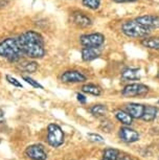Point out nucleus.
I'll use <instances>...</instances> for the list:
<instances>
[{
  "label": "nucleus",
  "mask_w": 159,
  "mask_h": 160,
  "mask_svg": "<svg viewBox=\"0 0 159 160\" xmlns=\"http://www.w3.org/2000/svg\"><path fill=\"white\" fill-rule=\"evenodd\" d=\"M17 39L23 56L32 59H40L45 56V43L41 34L35 31H27Z\"/></svg>",
  "instance_id": "f257e3e1"
},
{
  "label": "nucleus",
  "mask_w": 159,
  "mask_h": 160,
  "mask_svg": "<svg viewBox=\"0 0 159 160\" xmlns=\"http://www.w3.org/2000/svg\"><path fill=\"white\" fill-rule=\"evenodd\" d=\"M0 57L10 62H18L22 59V57H24L17 38H7L0 42Z\"/></svg>",
  "instance_id": "f03ea898"
},
{
  "label": "nucleus",
  "mask_w": 159,
  "mask_h": 160,
  "mask_svg": "<svg viewBox=\"0 0 159 160\" xmlns=\"http://www.w3.org/2000/svg\"><path fill=\"white\" fill-rule=\"evenodd\" d=\"M122 32L129 38H146L150 34V29L145 28L136 20H128L122 24Z\"/></svg>",
  "instance_id": "7ed1b4c3"
},
{
  "label": "nucleus",
  "mask_w": 159,
  "mask_h": 160,
  "mask_svg": "<svg viewBox=\"0 0 159 160\" xmlns=\"http://www.w3.org/2000/svg\"><path fill=\"white\" fill-rule=\"evenodd\" d=\"M64 132L56 123H50L47 128V142L53 148L62 146L64 142Z\"/></svg>",
  "instance_id": "20e7f679"
},
{
  "label": "nucleus",
  "mask_w": 159,
  "mask_h": 160,
  "mask_svg": "<svg viewBox=\"0 0 159 160\" xmlns=\"http://www.w3.org/2000/svg\"><path fill=\"white\" fill-rule=\"evenodd\" d=\"M80 42L84 47L100 48L105 43V36L101 32L83 35L80 37Z\"/></svg>",
  "instance_id": "39448f33"
},
{
  "label": "nucleus",
  "mask_w": 159,
  "mask_h": 160,
  "mask_svg": "<svg viewBox=\"0 0 159 160\" xmlns=\"http://www.w3.org/2000/svg\"><path fill=\"white\" fill-rule=\"evenodd\" d=\"M150 88L147 85L140 83H132L128 84L122 90V94L127 98H132V96H145L149 93Z\"/></svg>",
  "instance_id": "423d86ee"
},
{
  "label": "nucleus",
  "mask_w": 159,
  "mask_h": 160,
  "mask_svg": "<svg viewBox=\"0 0 159 160\" xmlns=\"http://www.w3.org/2000/svg\"><path fill=\"white\" fill-rule=\"evenodd\" d=\"M119 137L122 141L127 143L136 142L139 140V133L130 127L125 126L119 129Z\"/></svg>",
  "instance_id": "0eeeda50"
},
{
  "label": "nucleus",
  "mask_w": 159,
  "mask_h": 160,
  "mask_svg": "<svg viewBox=\"0 0 159 160\" xmlns=\"http://www.w3.org/2000/svg\"><path fill=\"white\" fill-rule=\"evenodd\" d=\"M25 154L28 158L32 160H46L47 158V154L41 144H34L28 147L25 151Z\"/></svg>",
  "instance_id": "6e6552de"
},
{
  "label": "nucleus",
  "mask_w": 159,
  "mask_h": 160,
  "mask_svg": "<svg viewBox=\"0 0 159 160\" xmlns=\"http://www.w3.org/2000/svg\"><path fill=\"white\" fill-rule=\"evenodd\" d=\"M135 20L150 31L153 28H159V16L156 15H143L137 17Z\"/></svg>",
  "instance_id": "1a4fd4ad"
},
{
  "label": "nucleus",
  "mask_w": 159,
  "mask_h": 160,
  "mask_svg": "<svg viewBox=\"0 0 159 160\" xmlns=\"http://www.w3.org/2000/svg\"><path fill=\"white\" fill-rule=\"evenodd\" d=\"M71 20L76 24L77 26L82 28H90L92 25V20L89 16H87L85 13L82 12H74L71 15Z\"/></svg>",
  "instance_id": "9d476101"
},
{
  "label": "nucleus",
  "mask_w": 159,
  "mask_h": 160,
  "mask_svg": "<svg viewBox=\"0 0 159 160\" xmlns=\"http://www.w3.org/2000/svg\"><path fill=\"white\" fill-rule=\"evenodd\" d=\"M61 80L64 83H83L86 81V77L77 70H68L61 75Z\"/></svg>",
  "instance_id": "9b49d317"
},
{
  "label": "nucleus",
  "mask_w": 159,
  "mask_h": 160,
  "mask_svg": "<svg viewBox=\"0 0 159 160\" xmlns=\"http://www.w3.org/2000/svg\"><path fill=\"white\" fill-rule=\"evenodd\" d=\"M126 111L133 117V119H142L143 115V111H145V106L142 104H136V102H130V104L126 106Z\"/></svg>",
  "instance_id": "f8f14e48"
},
{
  "label": "nucleus",
  "mask_w": 159,
  "mask_h": 160,
  "mask_svg": "<svg viewBox=\"0 0 159 160\" xmlns=\"http://www.w3.org/2000/svg\"><path fill=\"white\" fill-rule=\"evenodd\" d=\"M159 117V108L156 106H145V111H143V115L142 117V119L143 122H151L153 120L157 119Z\"/></svg>",
  "instance_id": "ddd939ff"
},
{
  "label": "nucleus",
  "mask_w": 159,
  "mask_h": 160,
  "mask_svg": "<svg viewBox=\"0 0 159 160\" xmlns=\"http://www.w3.org/2000/svg\"><path fill=\"white\" fill-rule=\"evenodd\" d=\"M81 55L84 61L89 62L92 60H95L101 56L100 48H92V47H83L81 50Z\"/></svg>",
  "instance_id": "4468645a"
},
{
  "label": "nucleus",
  "mask_w": 159,
  "mask_h": 160,
  "mask_svg": "<svg viewBox=\"0 0 159 160\" xmlns=\"http://www.w3.org/2000/svg\"><path fill=\"white\" fill-rule=\"evenodd\" d=\"M122 78L124 81H137L140 78V73L138 68H126L122 72Z\"/></svg>",
  "instance_id": "2eb2a0df"
},
{
  "label": "nucleus",
  "mask_w": 159,
  "mask_h": 160,
  "mask_svg": "<svg viewBox=\"0 0 159 160\" xmlns=\"http://www.w3.org/2000/svg\"><path fill=\"white\" fill-rule=\"evenodd\" d=\"M115 118L118 120L119 122H122L125 126H131L133 122V117L129 114L127 111L125 110H117L115 111Z\"/></svg>",
  "instance_id": "dca6fc26"
},
{
  "label": "nucleus",
  "mask_w": 159,
  "mask_h": 160,
  "mask_svg": "<svg viewBox=\"0 0 159 160\" xmlns=\"http://www.w3.org/2000/svg\"><path fill=\"white\" fill-rule=\"evenodd\" d=\"M142 45L150 49H159V38L158 37H146L142 40Z\"/></svg>",
  "instance_id": "f3484780"
},
{
  "label": "nucleus",
  "mask_w": 159,
  "mask_h": 160,
  "mask_svg": "<svg viewBox=\"0 0 159 160\" xmlns=\"http://www.w3.org/2000/svg\"><path fill=\"white\" fill-rule=\"evenodd\" d=\"M90 112L95 117H105L108 113V108L105 105L102 104L93 105L90 108Z\"/></svg>",
  "instance_id": "a211bd4d"
},
{
  "label": "nucleus",
  "mask_w": 159,
  "mask_h": 160,
  "mask_svg": "<svg viewBox=\"0 0 159 160\" xmlns=\"http://www.w3.org/2000/svg\"><path fill=\"white\" fill-rule=\"evenodd\" d=\"M82 91L84 93H88V94L98 96L102 94V88L100 86H97L94 84H86V85L82 86Z\"/></svg>",
  "instance_id": "6ab92c4d"
},
{
  "label": "nucleus",
  "mask_w": 159,
  "mask_h": 160,
  "mask_svg": "<svg viewBox=\"0 0 159 160\" xmlns=\"http://www.w3.org/2000/svg\"><path fill=\"white\" fill-rule=\"evenodd\" d=\"M121 159V153L118 150L112 149H106L104 151V155H103V160H119Z\"/></svg>",
  "instance_id": "aec40b11"
},
{
  "label": "nucleus",
  "mask_w": 159,
  "mask_h": 160,
  "mask_svg": "<svg viewBox=\"0 0 159 160\" xmlns=\"http://www.w3.org/2000/svg\"><path fill=\"white\" fill-rule=\"evenodd\" d=\"M21 69L26 72H28V73H32V72H35L38 69V64L34 61L24 62L22 65H21Z\"/></svg>",
  "instance_id": "412c9836"
},
{
  "label": "nucleus",
  "mask_w": 159,
  "mask_h": 160,
  "mask_svg": "<svg viewBox=\"0 0 159 160\" xmlns=\"http://www.w3.org/2000/svg\"><path fill=\"white\" fill-rule=\"evenodd\" d=\"M82 3L90 10H97L101 5V0H82Z\"/></svg>",
  "instance_id": "4be33fe9"
},
{
  "label": "nucleus",
  "mask_w": 159,
  "mask_h": 160,
  "mask_svg": "<svg viewBox=\"0 0 159 160\" xmlns=\"http://www.w3.org/2000/svg\"><path fill=\"white\" fill-rule=\"evenodd\" d=\"M87 137L92 142H104V138L101 135L95 134V133H89V134H87Z\"/></svg>",
  "instance_id": "5701e85b"
},
{
  "label": "nucleus",
  "mask_w": 159,
  "mask_h": 160,
  "mask_svg": "<svg viewBox=\"0 0 159 160\" xmlns=\"http://www.w3.org/2000/svg\"><path fill=\"white\" fill-rule=\"evenodd\" d=\"M23 80L25 81L26 83H28L29 85H32V87H35V88H40V89H43V86L40 85L37 81H35L34 78H29V77H23Z\"/></svg>",
  "instance_id": "b1692460"
},
{
  "label": "nucleus",
  "mask_w": 159,
  "mask_h": 160,
  "mask_svg": "<svg viewBox=\"0 0 159 160\" xmlns=\"http://www.w3.org/2000/svg\"><path fill=\"white\" fill-rule=\"evenodd\" d=\"M5 78H7V82L10 83V84H12L13 86H15V87H22V84H21L19 81L17 80V78H15L14 77H12V75H8L7 74Z\"/></svg>",
  "instance_id": "393cba45"
},
{
  "label": "nucleus",
  "mask_w": 159,
  "mask_h": 160,
  "mask_svg": "<svg viewBox=\"0 0 159 160\" xmlns=\"http://www.w3.org/2000/svg\"><path fill=\"white\" fill-rule=\"evenodd\" d=\"M77 101L81 102V104H86L87 98H86L85 95L81 94V93H77Z\"/></svg>",
  "instance_id": "a878e982"
},
{
  "label": "nucleus",
  "mask_w": 159,
  "mask_h": 160,
  "mask_svg": "<svg viewBox=\"0 0 159 160\" xmlns=\"http://www.w3.org/2000/svg\"><path fill=\"white\" fill-rule=\"evenodd\" d=\"M3 122H4V113L3 111L0 109V126L3 125Z\"/></svg>",
  "instance_id": "bb28decb"
},
{
  "label": "nucleus",
  "mask_w": 159,
  "mask_h": 160,
  "mask_svg": "<svg viewBox=\"0 0 159 160\" xmlns=\"http://www.w3.org/2000/svg\"><path fill=\"white\" fill-rule=\"evenodd\" d=\"M115 2H118V3H122V2H134L136 0H113Z\"/></svg>",
  "instance_id": "cd10ccee"
},
{
  "label": "nucleus",
  "mask_w": 159,
  "mask_h": 160,
  "mask_svg": "<svg viewBox=\"0 0 159 160\" xmlns=\"http://www.w3.org/2000/svg\"><path fill=\"white\" fill-rule=\"evenodd\" d=\"M119 160H133V159H132L129 155H122V156H121V159Z\"/></svg>",
  "instance_id": "c85d7f7f"
},
{
  "label": "nucleus",
  "mask_w": 159,
  "mask_h": 160,
  "mask_svg": "<svg viewBox=\"0 0 159 160\" xmlns=\"http://www.w3.org/2000/svg\"><path fill=\"white\" fill-rule=\"evenodd\" d=\"M157 77H158V78H159V72H158V75H157Z\"/></svg>",
  "instance_id": "c756f323"
},
{
  "label": "nucleus",
  "mask_w": 159,
  "mask_h": 160,
  "mask_svg": "<svg viewBox=\"0 0 159 160\" xmlns=\"http://www.w3.org/2000/svg\"><path fill=\"white\" fill-rule=\"evenodd\" d=\"M0 142H1V139H0Z\"/></svg>",
  "instance_id": "7c9ffc66"
},
{
  "label": "nucleus",
  "mask_w": 159,
  "mask_h": 160,
  "mask_svg": "<svg viewBox=\"0 0 159 160\" xmlns=\"http://www.w3.org/2000/svg\"><path fill=\"white\" fill-rule=\"evenodd\" d=\"M158 105H159V101H158Z\"/></svg>",
  "instance_id": "2f4dec72"
},
{
  "label": "nucleus",
  "mask_w": 159,
  "mask_h": 160,
  "mask_svg": "<svg viewBox=\"0 0 159 160\" xmlns=\"http://www.w3.org/2000/svg\"><path fill=\"white\" fill-rule=\"evenodd\" d=\"M34 1H35V0H34Z\"/></svg>",
  "instance_id": "473e14b6"
}]
</instances>
